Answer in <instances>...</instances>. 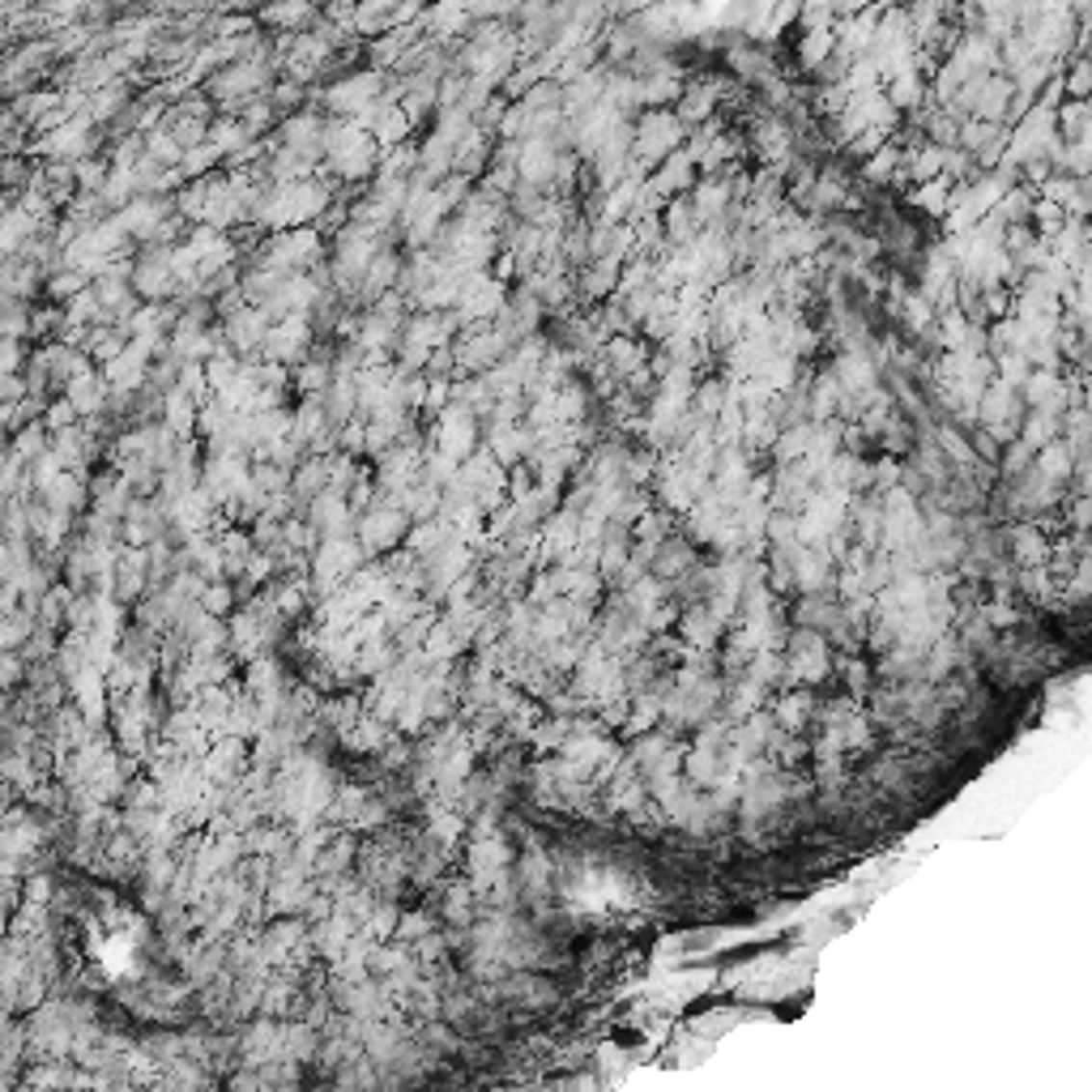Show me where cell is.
<instances>
[{"label": "cell", "mask_w": 1092, "mask_h": 1092, "mask_svg": "<svg viewBox=\"0 0 1092 1092\" xmlns=\"http://www.w3.org/2000/svg\"><path fill=\"white\" fill-rule=\"evenodd\" d=\"M325 210V188H316V184H286L282 193L273 196L270 201V222H277V226H286V222H307L312 214H321Z\"/></svg>", "instance_id": "obj_1"}, {"label": "cell", "mask_w": 1092, "mask_h": 1092, "mask_svg": "<svg viewBox=\"0 0 1092 1092\" xmlns=\"http://www.w3.org/2000/svg\"><path fill=\"white\" fill-rule=\"evenodd\" d=\"M359 572V546L346 538H325V546L316 551V581L321 589H337Z\"/></svg>", "instance_id": "obj_2"}, {"label": "cell", "mask_w": 1092, "mask_h": 1092, "mask_svg": "<svg viewBox=\"0 0 1092 1092\" xmlns=\"http://www.w3.org/2000/svg\"><path fill=\"white\" fill-rule=\"evenodd\" d=\"M363 546H372V551H389V546H397L402 542V533H405V512L402 508H372L363 516Z\"/></svg>", "instance_id": "obj_3"}, {"label": "cell", "mask_w": 1092, "mask_h": 1092, "mask_svg": "<svg viewBox=\"0 0 1092 1092\" xmlns=\"http://www.w3.org/2000/svg\"><path fill=\"white\" fill-rule=\"evenodd\" d=\"M39 491H43V504H47V508L61 512V516L77 512V508L86 504V486H82V479H73L68 470H56L52 479L39 486Z\"/></svg>", "instance_id": "obj_4"}, {"label": "cell", "mask_w": 1092, "mask_h": 1092, "mask_svg": "<svg viewBox=\"0 0 1092 1092\" xmlns=\"http://www.w3.org/2000/svg\"><path fill=\"white\" fill-rule=\"evenodd\" d=\"M145 551L137 546V551H124V555H116V572L107 581H116V593L120 598H137L142 593V585H145Z\"/></svg>", "instance_id": "obj_5"}, {"label": "cell", "mask_w": 1092, "mask_h": 1092, "mask_svg": "<svg viewBox=\"0 0 1092 1092\" xmlns=\"http://www.w3.org/2000/svg\"><path fill=\"white\" fill-rule=\"evenodd\" d=\"M86 133H91V124H86V120H68V124H61L52 137H47L43 150L56 154V158H77L86 145H91V142H86Z\"/></svg>", "instance_id": "obj_6"}, {"label": "cell", "mask_w": 1092, "mask_h": 1092, "mask_svg": "<svg viewBox=\"0 0 1092 1092\" xmlns=\"http://www.w3.org/2000/svg\"><path fill=\"white\" fill-rule=\"evenodd\" d=\"M333 103L346 107V112H359V107L376 103V77H359V82H346L333 91Z\"/></svg>", "instance_id": "obj_7"}, {"label": "cell", "mask_w": 1092, "mask_h": 1092, "mask_svg": "<svg viewBox=\"0 0 1092 1092\" xmlns=\"http://www.w3.org/2000/svg\"><path fill=\"white\" fill-rule=\"evenodd\" d=\"M31 226L35 222H31V214H26V210H9L5 218H0V252H13V247L31 235Z\"/></svg>", "instance_id": "obj_8"}, {"label": "cell", "mask_w": 1092, "mask_h": 1092, "mask_svg": "<svg viewBox=\"0 0 1092 1092\" xmlns=\"http://www.w3.org/2000/svg\"><path fill=\"white\" fill-rule=\"evenodd\" d=\"M26 679V658H17L13 649L0 653V688H17Z\"/></svg>", "instance_id": "obj_9"}, {"label": "cell", "mask_w": 1092, "mask_h": 1092, "mask_svg": "<svg viewBox=\"0 0 1092 1092\" xmlns=\"http://www.w3.org/2000/svg\"><path fill=\"white\" fill-rule=\"evenodd\" d=\"M17 359H22V354H17V346L9 342V337H0V376H13Z\"/></svg>", "instance_id": "obj_10"}, {"label": "cell", "mask_w": 1092, "mask_h": 1092, "mask_svg": "<svg viewBox=\"0 0 1092 1092\" xmlns=\"http://www.w3.org/2000/svg\"><path fill=\"white\" fill-rule=\"evenodd\" d=\"M516 986H530V990H542V981H530V977H521V981H516ZM512 995H521V990H512ZM551 999H555V995H551V990H546V995H521V1002H533V1007H538V1002H551Z\"/></svg>", "instance_id": "obj_11"}, {"label": "cell", "mask_w": 1092, "mask_h": 1092, "mask_svg": "<svg viewBox=\"0 0 1092 1092\" xmlns=\"http://www.w3.org/2000/svg\"><path fill=\"white\" fill-rule=\"evenodd\" d=\"M892 163H897V154H892V150H883L879 158H871V175H875V180H883V175L892 171Z\"/></svg>", "instance_id": "obj_12"}, {"label": "cell", "mask_w": 1092, "mask_h": 1092, "mask_svg": "<svg viewBox=\"0 0 1092 1092\" xmlns=\"http://www.w3.org/2000/svg\"><path fill=\"white\" fill-rule=\"evenodd\" d=\"M1084 86H1088V68H1084V65H1076V77H1071V91L1084 94Z\"/></svg>", "instance_id": "obj_13"}, {"label": "cell", "mask_w": 1092, "mask_h": 1092, "mask_svg": "<svg viewBox=\"0 0 1092 1092\" xmlns=\"http://www.w3.org/2000/svg\"><path fill=\"white\" fill-rule=\"evenodd\" d=\"M5 811H9V781L0 777V816H5Z\"/></svg>", "instance_id": "obj_14"}]
</instances>
